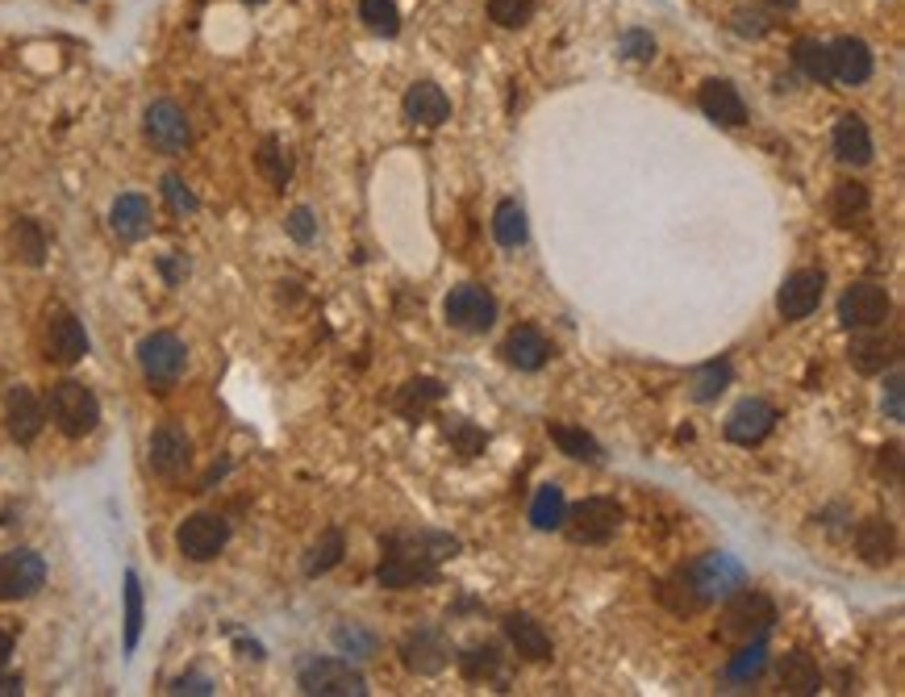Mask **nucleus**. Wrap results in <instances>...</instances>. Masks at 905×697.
<instances>
[{"label": "nucleus", "instance_id": "nucleus-21", "mask_svg": "<svg viewBox=\"0 0 905 697\" xmlns=\"http://www.w3.org/2000/svg\"><path fill=\"white\" fill-rule=\"evenodd\" d=\"M192 460V442L180 426H159L155 439H151V468L159 476H180Z\"/></svg>", "mask_w": 905, "mask_h": 697}, {"label": "nucleus", "instance_id": "nucleus-29", "mask_svg": "<svg viewBox=\"0 0 905 697\" xmlns=\"http://www.w3.org/2000/svg\"><path fill=\"white\" fill-rule=\"evenodd\" d=\"M551 442H556L563 456L572 460H584V464H602V442L593 439L581 426H563V422H551Z\"/></svg>", "mask_w": 905, "mask_h": 697}, {"label": "nucleus", "instance_id": "nucleus-40", "mask_svg": "<svg viewBox=\"0 0 905 697\" xmlns=\"http://www.w3.org/2000/svg\"><path fill=\"white\" fill-rule=\"evenodd\" d=\"M13 247H17V256L25 263H43L47 259V238H43V231L34 222H25V217L13 226Z\"/></svg>", "mask_w": 905, "mask_h": 697}, {"label": "nucleus", "instance_id": "nucleus-48", "mask_svg": "<svg viewBox=\"0 0 905 697\" xmlns=\"http://www.w3.org/2000/svg\"><path fill=\"white\" fill-rule=\"evenodd\" d=\"M446 435H455V439H460V451H464V460H472V456H476V451H480V447L488 442L485 435H480L476 426H467V422H460V426H451Z\"/></svg>", "mask_w": 905, "mask_h": 697}, {"label": "nucleus", "instance_id": "nucleus-19", "mask_svg": "<svg viewBox=\"0 0 905 697\" xmlns=\"http://www.w3.org/2000/svg\"><path fill=\"white\" fill-rule=\"evenodd\" d=\"M401 655H405V669H409V673L434 676V673H442V669H446V660H451V648H446V639H442L439 630H414V635L405 639Z\"/></svg>", "mask_w": 905, "mask_h": 697}, {"label": "nucleus", "instance_id": "nucleus-11", "mask_svg": "<svg viewBox=\"0 0 905 697\" xmlns=\"http://www.w3.org/2000/svg\"><path fill=\"white\" fill-rule=\"evenodd\" d=\"M689 577H693L696 593L705 602H714V598H726V593H735L743 584V564L735 556H726V552H710V556H701L689 568Z\"/></svg>", "mask_w": 905, "mask_h": 697}, {"label": "nucleus", "instance_id": "nucleus-43", "mask_svg": "<svg viewBox=\"0 0 905 697\" xmlns=\"http://www.w3.org/2000/svg\"><path fill=\"white\" fill-rule=\"evenodd\" d=\"M460 669H464L467 681H480V676H492L501 669V655H497V648H476L460 660Z\"/></svg>", "mask_w": 905, "mask_h": 697}, {"label": "nucleus", "instance_id": "nucleus-35", "mask_svg": "<svg viewBox=\"0 0 905 697\" xmlns=\"http://www.w3.org/2000/svg\"><path fill=\"white\" fill-rule=\"evenodd\" d=\"M659 598H664V605L668 610H676V614H696L701 605H705V598L696 593V584L689 572H680V577H672V581L659 589Z\"/></svg>", "mask_w": 905, "mask_h": 697}, {"label": "nucleus", "instance_id": "nucleus-39", "mask_svg": "<svg viewBox=\"0 0 905 697\" xmlns=\"http://www.w3.org/2000/svg\"><path fill=\"white\" fill-rule=\"evenodd\" d=\"M142 639V584L139 572H126V651H134Z\"/></svg>", "mask_w": 905, "mask_h": 697}, {"label": "nucleus", "instance_id": "nucleus-13", "mask_svg": "<svg viewBox=\"0 0 905 697\" xmlns=\"http://www.w3.org/2000/svg\"><path fill=\"white\" fill-rule=\"evenodd\" d=\"M822 288H826V276H822V272H793V276L781 284V293H776L781 318H789V322L810 318L813 309H818V302H822Z\"/></svg>", "mask_w": 905, "mask_h": 697}, {"label": "nucleus", "instance_id": "nucleus-46", "mask_svg": "<svg viewBox=\"0 0 905 697\" xmlns=\"http://www.w3.org/2000/svg\"><path fill=\"white\" fill-rule=\"evenodd\" d=\"M622 55H627V59H639V63H643V59H655V38L643 34V29H630L627 38H622Z\"/></svg>", "mask_w": 905, "mask_h": 697}, {"label": "nucleus", "instance_id": "nucleus-31", "mask_svg": "<svg viewBox=\"0 0 905 697\" xmlns=\"http://www.w3.org/2000/svg\"><path fill=\"white\" fill-rule=\"evenodd\" d=\"M492 234L501 247H522L526 243V210L517 201H501L492 213Z\"/></svg>", "mask_w": 905, "mask_h": 697}, {"label": "nucleus", "instance_id": "nucleus-20", "mask_svg": "<svg viewBox=\"0 0 905 697\" xmlns=\"http://www.w3.org/2000/svg\"><path fill=\"white\" fill-rule=\"evenodd\" d=\"M831 55V80L838 84H864L872 75V50L864 38H838L826 47Z\"/></svg>", "mask_w": 905, "mask_h": 697}, {"label": "nucleus", "instance_id": "nucleus-44", "mask_svg": "<svg viewBox=\"0 0 905 697\" xmlns=\"http://www.w3.org/2000/svg\"><path fill=\"white\" fill-rule=\"evenodd\" d=\"M163 197L176 213H197V197L188 192V185L180 176H163Z\"/></svg>", "mask_w": 905, "mask_h": 697}, {"label": "nucleus", "instance_id": "nucleus-53", "mask_svg": "<svg viewBox=\"0 0 905 697\" xmlns=\"http://www.w3.org/2000/svg\"><path fill=\"white\" fill-rule=\"evenodd\" d=\"M22 694V676H0V697Z\"/></svg>", "mask_w": 905, "mask_h": 697}, {"label": "nucleus", "instance_id": "nucleus-26", "mask_svg": "<svg viewBox=\"0 0 905 697\" xmlns=\"http://www.w3.org/2000/svg\"><path fill=\"white\" fill-rule=\"evenodd\" d=\"M505 635H510V643L517 648V655H526V660H551V635L538 627L534 618H526V614H510L505 618Z\"/></svg>", "mask_w": 905, "mask_h": 697}, {"label": "nucleus", "instance_id": "nucleus-50", "mask_svg": "<svg viewBox=\"0 0 905 697\" xmlns=\"http://www.w3.org/2000/svg\"><path fill=\"white\" fill-rule=\"evenodd\" d=\"M884 414H889L893 422L905 418V410H902V373H889V385H884Z\"/></svg>", "mask_w": 905, "mask_h": 697}, {"label": "nucleus", "instance_id": "nucleus-42", "mask_svg": "<svg viewBox=\"0 0 905 697\" xmlns=\"http://www.w3.org/2000/svg\"><path fill=\"white\" fill-rule=\"evenodd\" d=\"M259 172L272 180V185H288V176H293V163H288V155L279 151V142H263L259 146Z\"/></svg>", "mask_w": 905, "mask_h": 697}, {"label": "nucleus", "instance_id": "nucleus-38", "mask_svg": "<svg viewBox=\"0 0 905 697\" xmlns=\"http://www.w3.org/2000/svg\"><path fill=\"white\" fill-rule=\"evenodd\" d=\"M442 397V385L439 380H414V385H405V393L396 397V410L405 414V418H418L426 405H434Z\"/></svg>", "mask_w": 905, "mask_h": 697}, {"label": "nucleus", "instance_id": "nucleus-33", "mask_svg": "<svg viewBox=\"0 0 905 697\" xmlns=\"http://www.w3.org/2000/svg\"><path fill=\"white\" fill-rule=\"evenodd\" d=\"M730 376H735L730 373V364H726V359H714V364H705V368H696V373L689 376V397L705 405V401H714V397L730 385Z\"/></svg>", "mask_w": 905, "mask_h": 697}, {"label": "nucleus", "instance_id": "nucleus-27", "mask_svg": "<svg viewBox=\"0 0 905 697\" xmlns=\"http://www.w3.org/2000/svg\"><path fill=\"white\" fill-rule=\"evenodd\" d=\"M856 547L868 564H877V568H881V564H889L893 552H897V535H893V527H889L884 518H868V522H859Z\"/></svg>", "mask_w": 905, "mask_h": 697}, {"label": "nucleus", "instance_id": "nucleus-28", "mask_svg": "<svg viewBox=\"0 0 905 697\" xmlns=\"http://www.w3.org/2000/svg\"><path fill=\"white\" fill-rule=\"evenodd\" d=\"M776 676H781V685H785V694H818V685H822V676H818V664H813L806 651H789V655H781V664H776Z\"/></svg>", "mask_w": 905, "mask_h": 697}, {"label": "nucleus", "instance_id": "nucleus-52", "mask_svg": "<svg viewBox=\"0 0 905 697\" xmlns=\"http://www.w3.org/2000/svg\"><path fill=\"white\" fill-rule=\"evenodd\" d=\"M171 694H213L210 676H180L171 681Z\"/></svg>", "mask_w": 905, "mask_h": 697}, {"label": "nucleus", "instance_id": "nucleus-7", "mask_svg": "<svg viewBox=\"0 0 905 697\" xmlns=\"http://www.w3.org/2000/svg\"><path fill=\"white\" fill-rule=\"evenodd\" d=\"M442 314H446V322L455 330H464V334H485L488 326L497 322V302L480 284H460V288L446 293Z\"/></svg>", "mask_w": 905, "mask_h": 697}, {"label": "nucleus", "instance_id": "nucleus-15", "mask_svg": "<svg viewBox=\"0 0 905 697\" xmlns=\"http://www.w3.org/2000/svg\"><path fill=\"white\" fill-rule=\"evenodd\" d=\"M696 105H701V114L710 117V121L730 126V130L747 121L743 96H739V88H735L730 80H705V84H701V93H696Z\"/></svg>", "mask_w": 905, "mask_h": 697}, {"label": "nucleus", "instance_id": "nucleus-32", "mask_svg": "<svg viewBox=\"0 0 905 697\" xmlns=\"http://www.w3.org/2000/svg\"><path fill=\"white\" fill-rule=\"evenodd\" d=\"M563 510H568V501H563V488H559V485H543L538 493H534L531 522L538 527V531H559V522H563Z\"/></svg>", "mask_w": 905, "mask_h": 697}, {"label": "nucleus", "instance_id": "nucleus-14", "mask_svg": "<svg viewBox=\"0 0 905 697\" xmlns=\"http://www.w3.org/2000/svg\"><path fill=\"white\" fill-rule=\"evenodd\" d=\"M4 422H9V435L17 442H34L43 435L47 410H43V401L29 393L25 385H17V389H9V397H4Z\"/></svg>", "mask_w": 905, "mask_h": 697}, {"label": "nucleus", "instance_id": "nucleus-47", "mask_svg": "<svg viewBox=\"0 0 905 697\" xmlns=\"http://www.w3.org/2000/svg\"><path fill=\"white\" fill-rule=\"evenodd\" d=\"M760 669H764V643L755 639V648L743 651V655L730 664V676H735V681H747V676H755Z\"/></svg>", "mask_w": 905, "mask_h": 697}, {"label": "nucleus", "instance_id": "nucleus-5", "mask_svg": "<svg viewBox=\"0 0 905 697\" xmlns=\"http://www.w3.org/2000/svg\"><path fill=\"white\" fill-rule=\"evenodd\" d=\"M297 685H301L309 697H364L368 694V681L350 669L347 660H305L301 673H297Z\"/></svg>", "mask_w": 905, "mask_h": 697}, {"label": "nucleus", "instance_id": "nucleus-41", "mask_svg": "<svg viewBox=\"0 0 905 697\" xmlns=\"http://www.w3.org/2000/svg\"><path fill=\"white\" fill-rule=\"evenodd\" d=\"M488 17L505 29H517L534 17V0H488Z\"/></svg>", "mask_w": 905, "mask_h": 697}, {"label": "nucleus", "instance_id": "nucleus-17", "mask_svg": "<svg viewBox=\"0 0 905 697\" xmlns=\"http://www.w3.org/2000/svg\"><path fill=\"white\" fill-rule=\"evenodd\" d=\"M146 139L155 142L159 151H184L188 146V117L180 114V105H171V101H155L151 109H146Z\"/></svg>", "mask_w": 905, "mask_h": 697}, {"label": "nucleus", "instance_id": "nucleus-12", "mask_svg": "<svg viewBox=\"0 0 905 697\" xmlns=\"http://www.w3.org/2000/svg\"><path fill=\"white\" fill-rule=\"evenodd\" d=\"M772 426H776V410L767 401H760V397H747L726 418V439L739 442V447H755V442H764L772 435Z\"/></svg>", "mask_w": 905, "mask_h": 697}, {"label": "nucleus", "instance_id": "nucleus-55", "mask_svg": "<svg viewBox=\"0 0 905 697\" xmlns=\"http://www.w3.org/2000/svg\"><path fill=\"white\" fill-rule=\"evenodd\" d=\"M247 4H263V0H247Z\"/></svg>", "mask_w": 905, "mask_h": 697}, {"label": "nucleus", "instance_id": "nucleus-49", "mask_svg": "<svg viewBox=\"0 0 905 697\" xmlns=\"http://www.w3.org/2000/svg\"><path fill=\"white\" fill-rule=\"evenodd\" d=\"M288 234H293L297 243H313V238H318V222H313V213L293 210V217H288Z\"/></svg>", "mask_w": 905, "mask_h": 697}, {"label": "nucleus", "instance_id": "nucleus-24", "mask_svg": "<svg viewBox=\"0 0 905 697\" xmlns=\"http://www.w3.org/2000/svg\"><path fill=\"white\" fill-rule=\"evenodd\" d=\"M505 359H510L517 373H538L551 359V343L534 326H517L510 339H505Z\"/></svg>", "mask_w": 905, "mask_h": 697}, {"label": "nucleus", "instance_id": "nucleus-3", "mask_svg": "<svg viewBox=\"0 0 905 697\" xmlns=\"http://www.w3.org/2000/svg\"><path fill=\"white\" fill-rule=\"evenodd\" d=\"M50 422H55L68 439L93 435L96 422H100V405H96L93 389L80 385V380H59V385L50 389Z\"/></svg>", "mask_w": 905, "mask_h": 697}, {"label": "nucleus", "instance_id": "nucleus-1", "mask_svg": "<svg viewBox=\"0 0 905 697\" xmlns=\"http://www.w3.org/2000/svg\"><path fill=\"white\" fill-rule=\"evenodd\" d=\"M460 543L446 535H396L384 543V559H380V584L384 589H409V584H430L439 577V564L446 556H455Z\"/></svg>", "mask_w": 905, "mask_h": 697}, {"label": "nucleus", "instance_id": "nucleus-30", "mask_svg": "<svg viewBox=\"0 0 905 697\" xmlns=\"http://www.w3.org/2000/svg\"><path fill=\"white\" fill-rule=\"evenodd\" d=\"M793 63L813 84H826L831 80V55H826V43H818V38H797L793 43Z\"/></svg>", "mask_w": 905, "mask_h": 697}, {"label": "nucleus", "instance_id": "nucleus-51", "mask_svg": "<svg viewBox=\"0 0 905 697\" xmlns=\"http://www.w3.org/2000/svg\"><path fill=\"white\" fill-rule=\"evenodd\" d=\"M334 639H338V648H347V651H368L372 648V635H364L359 627H338L334 630Z\"/></svg>", "mask_w": 905, "mask_h": 697}, {"label": "nucleus", "instance_id": "nucleus-25", "mask_svg": "<svg viewBox=\"0 0 905 697\" xmlns=\"http://www.w3.org/2000/svg\"><path fill=\"white\" fill-rule=\"evenodd\" d=\"M835 155L843 163H852V167H864V163L872 160V134H868V126L859 121L856 114L838 117L835 121Z\"/></svg>", "mask_w": 905, "mask_h": 697}, {"label": "nucleus", "instance_id": "nucleus-10", "mask_svg": "<svg viewBox=\"0 0 905 697\" xmlns=\"http://www.w3.org/2000/svg\"><path fill=\"white\" fill-rule=\"evenodd\" d=\"M889 309H893V302L881 284H852L838 302V322L847 330H868V326H884Z\"/></svg>", "mask_w": 905, "mask_h": 697}, {"label": "nucleus", "instance_id": "nucleus-23", "mask_svg": "<svg viewBox=\"0 0 905 697\" xmlns=\"http://www.w3.org/2000/svg\"><path fill=\"white\" fill-rule=\"evenodd\" d=\"M405 117H409L414 126L434 130V126H442V121L451 117V101H446V93H442L439 84L421 80V84H414V88L405 93Z\"/></svg>", "mask_w": 905, "mask_h": 697}, {"label": "nucleus", "instance_id": "nucleus-37", "mask_svg": "<svg viewBox=\"0 0 905 697\" xmlns=\"http://www.w3.org/2000/svg\"><path fill=\"white\" fill-rule=\"evenodd\" d=\"M338 559H343V535H338V531H325V535L309 547L305 572H309V577H322V572H330Z\"/></svg>", "mask_w": 905, "mask_h": 697}, {"label": "nucleus", "instance_id": "nucleus-45", "mask_svg": "<svg viewBox=\"0 0 905 697\" xmlns=\"http://www.w3.org/2000/svg\"><path fill=\"white\" fill-rule=\"evenodd\" d=\"M767 22H772V13H767L764 4L739 9V13H735V29H739V34H755V38H760V34L767 29Z\"/></svg>", "mask_w": 905, "mask_h": 697}, {"label": "nucleus", "instance_id": "nucleus-34", "mask_svg": "<svg viewBox=\"0 0 905 697\" xmlns=\"http://www.w3.org/2000/svg\"><path fill=\"white\" fill-rule=\"evenodd\" d=\"M864 210H868V188L856 185V180H843V185L835 188V197H831V213H835V222L838 226H852Z\"/></svg>", "mask_w": 905, "mask_h": 697}, {"label": "nucleus", "instance_id": "nucleus-9", "mask_svg": "<svg viewBox=\"0 0 905 697\" xmlns=\"http://www.w3.org/2000/svg\"><path fill=\"white\" fill-rule=\"evenodd\" d=\"M176 543H180V552H184L188 559L205 564V559L222 556V547L230 543V527H226V518H217V513H192V518H184Z\"/></svg>", "mask_w": 905, "mask_h": 697}, {"label": "nucleus", "instance_id": "nucleus-22", "mask_svg": "<svg viewBox=\"0 0 905 697\" xmlns=\"http://www.w3.org/2000/svg\"><path fill=\"white\" fill-rule=\"evenodd\" d=\"M151 201L142 197V192H121L114 201V210H109V226L117 231V238H126V243H139V238H146L151 234Z\"/></svg>", "mask_w": 905, "mask_h": 697}, {"label": "nucleus", "instance_id": "nucleus-36", "mask_svg": "<svg viewBox=\"0 0 905 697\" xmlns=\"http://www.w3.org/2000/svg\"><path fill=\"white\" fill-rule=\"evenodd\" d=\"M359 22L368 25L372 34L393 38L396 29H401V13H396L393 0H359Z\"/></svg>", "mask_w": 905, "mask_h": 697}, {"label": "nucleus", "instance_id": "nucleus-4", "mask_svg": "<svg viewBox=\"0 0 905 697\" xmlns=\"http://www.w3.org/2000/svg\"><path fill=\"white\" fill-rule=\"evenodd\" d=\"M772 623H776V605H772L767 593H755V589L735 593L726 602V610H722V635L726 639H739V643L764 639L767 630H772Z\"/></svg>", "mask_w": 905, "mask_h": 697}, {"label": "nucleus", "instance_id": "nucleus-18", "mask_svg": "<svg viewBox=\"0 0 905 697\" xmlns=\"http://www.w3.org/2000/svg\"><path fill=\"white\" fill-rule=\"evenodd\" d=\"M852 368L864 376H877L884 373V368H893L897 364V343L889 339V334H881V326H868L859 339H852Z\"/></svg>", "mask_w": 905, "mask_h": 697}, {"label": "nucleus", "instance_id": "nucleus-8", "mask_svg": "<svg viewBox=\"0 0 905 697\" xmlns=\"http://www.w3.org/2000/svg\"><path fill=\"white\" fill-rule=\"evenodd\" d=\"M139 364H142V373H146V380H151L155 389H167V385H176V380H180V373H184L188 351H184V343H180L176 334L159 330V334L142 339Z\"/></svg>", "mask_w": 905, "mask_h": 697}, {"label": "nucleus", "instance_id": "nucleus-16", "mask_svg": "<svg viewBox=\"0 0 905 697\" xmlns=\"http://www.w3.org/2000/svg\"><path fill=\"white\" fill-rule=\"evenodd\" d=\"M47 355L55 364H80L88 355V334L75 314H55L47 322Z\"/></svg>", "mask_w": 905, "mask_h": 697}, {"label": "nucleus", "instance_id": "nucleus-6", "mask_svg": "<svg viewBox=\"0 0 905 697\" xmlns=\"http://www.w3.org/2000/svg\"><path fill=\"white\" fill-rule=\"evenodd\" d=\"M47 581V559L29 547H13L0 556V602H25Z\"/></svg>", "mask_w": 905, "mask_h": 697}, {"label": "nucleus", "instance_id": "nucleus-2", "mask_svg": "<svg viewBox=\"0 0 905 697\" xmlns=\"http://www.w3.org/2000/svg\"><path fill=\"white\" fill-rule=\"evenodd\" d=\"M622 506L614 501V497H584L581 506H572V510H563V531H568V539L572 543H584V547H597V543H609V539L618 535V527H622Z\"/></svg>", "mask_w": 905, "mask_h": 697}, {"label": "nucleus", "instance_id": "nucleus-54", "mask_svg": "<svg viewBox=\"0 0 905 697\" xmlns=\"http://www.w3.org/2000/svg\"><path fill=\"white\" fill-rule=\"evenodd\" d=\"M9 655H13V635L0 630V664H9Z\"/></svg>", "mask_w": 905, "mask_h": 697}]
</instances>
